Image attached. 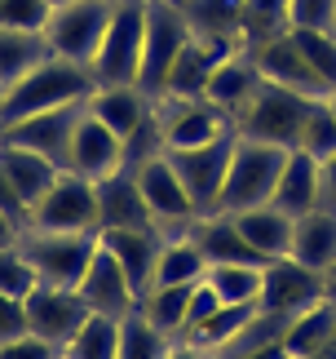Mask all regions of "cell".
Listing matches in <instances>:
<instances>
[{"label":"cell","instance_id":"cell-51","mask_svg":"<svg viewBox=\"0 0 336 359\" xmlns=\"http://www.w3.org/2000/svg\"><path fill=\"white\" fill-rule=\"evenodd\" d=\"M328 102H332V111H336V93H332V98H328Z\"/></svg>","mask_w":336,"mask_h":359},{"label":"cell","instance_id":"cell-10","mask_svg":"<svg viewBox=\"0 0 336 359\" xmlns=\"http://www.w3.org/2000/svg\"><path fill=\"white\" fill-rule=\"evenodd\" d=\"M133 173H137V187H142V196H146V209H150V217H155V226L164 236L190 231L200 209H195V200L186 196V187H181V177H177L173 164H168L164 151L142 160V164H133Z\"/></svg>","mask_w":336,"mask_h":359},{"label":"cell","instance_id":"cell-12","mask_svg":"<svg viewBox=\"0 0 336 359\" xmlns=\"http://www.w3.org/2000/svg\"><path fill=\"white\" fill-rule=\"evenodd\" d=\"M155 116H160L164 151L204 147V142H213V137L234 129V124L204 98H155Z\"/></svg>","mask_w":336,"mask_h":359},{"label":"cell","instance_id":"cell-17","mask_svg":"<svg viewBox=\"0 0 336 359\" xmlns=\"http://www.w3.org/2000/svg\"><path fill=\"white\" fill-rule=\"evenodd\" d=\"M76 293L84 297V306L93 315H106V320H124V315H133L142 306V297H137V288L129 284L124 266L106 253V248H97V257L89 262L84 280L76 284Z\"/></svg>","mask_w":336,"mask_h":359},{"label":"cell","instance_id":"cell-42","mask_svg":"<svg viewBox=\"0 0 336 359\" xmlns=\"http://www.w3.org/2000/svg\"><path fill=\"white\" fill-rule=\"evenodd\" d=\"M53 355H58V346H49V341L36 337V333L0 341V359H53Z\"/></svg>","mask_w":336,"mask_h":359},{"label":"cell","instance_id":"cell-26","mask_svg":"<svg viewBox=\"0 0 336 359\" xmlns=\"http://www.w3.org/2000/svg\"><path fill=\"white\" fill-rule=\"evenodd\" d=\"M230 217H234V226L244 231V240L257 248L265 262L288 257V248H292V222H297L292 213L274 209V204H257V209H244V213H230Z\"/></svg>","mask_w":336,"mask_h":359},{"label":"cell","instance_id":"cell-6","mask_svg":"<svg viewBox=\"0 0 336 359\" xmlns=\"http://www.w3.org/2000/svg\"><path fill=\"white\" fill-rule=\"evenodd\" d=\"M111 9H115V0H62V5H53L49 22H45L53 53L66 62L93 67L97 49H102V36L111 27Z\"/></svg>","mask_w":336,"mask_h":359},{"label":"cell","instance_id":"cell-23","mask_svg":"<svg viewBox=\"0 0 336 359\" xmlns=\"http://www.w3.org/2000/svg\"><path fill=\"white\" fill-rule=\"evenodd\" d=\"M186 236L200 244V253L208 266H226V262H257L261 266V253L244 240V231L234 226V217L230 213H204V217H195Z\"/></svg>","mask_w":336,"mask_h":359},{"label":"cell","instance_id":"cell-35","mask_svg":"<svg viewBox=\"0 0 336 359\" xmlns=\"http://www.w3.org/2000/svg\"><path fill=\"white\" fill-rule=\"evenodd\" d=\"M66 359H120V320H106V315H89L76 337L62 346Z\"/></svg>","mask_w":336,"mask_h":359},{"label":"cell","instance_id":"cell-31","mask_svg":"<svg viewBox=\"0 0 336 359\" xmlns=\"http://www.w3.org/2000/svg\"><path fill=\"white\" fill-rule=\"evenodd\" d=\"M53 58V45L45 32H13L0 27V89L18 85L27 72H36L40 62Z\"/></svg>","mask_w":336,"mask_h":359},{"label":"cell","instance_id":"cell-4","mask_svg":"<svg viewBox=\"0 0 336 359\" xmlns=\"http://www.w3.org/2000/svg\"><path fill=\"white\" fill-rule=\"evenodd\" d=\"M314 102H318V98H305V93H292V89H284V85L261 80L257 98H252L244 111H239V120H234V133L292 151V147L301 142V124H305V116H310Z\"/></svg>","mask_w":336,"mask_h":359},{"label":"cell","instance_id":"cell-46","mask_svg":"<svg viewBox=\"0 0 336 359\" xmlns=\"http://www.w3.org/2000/svg\"><path fill=\"white\" fill-rule=\"evenodd\" d=\"M318 209L336 213V156L318 164Z\"/></svg>","mask_w":336,"mask_h":359},{"label":"cell","instance_id":"cell-50","mask_svg":"<svg viewBox=\"0 0 336 359\" xmlns=\"http://www.w3.org/2000/svg\"><path fill=\"white\" fill-rule=\"evenodd\" d=\"M310 359H336V351H323V355H310Z\"/></svg>","mask_w":336,"mask_h":359},{"label":"cell","instance_id":"cell-37","mask_svg":"<svg viewBox=\"0 0 336 359\" xmlns=\"http://www.w3.org/2000/svg\"><path fill=\"white\" fill-rule=\"evenodd\" d=\"M292 151H305V156H314L318 164H323L328 156H336V111H332L328 98H318L310 107V116H305V124H301V142Z\"/></svg>","mask_w":336,"mask_h":359},{"label":"cell","instance_id":"cell-19","mask_svg":"<svg viewBox=\"0 0 336 359\" xmlns=\"http://www.w3.org/2000/svg\"><path fill=\"white\" fill-rule=\"evenodd\" d=\"M129 151H124V137H115L93 111H84V120L76 124V137H71V151H66V173H80L97 182V177L124 169Z\"/></svg>","mask_w":336,"mask_h":359},{"label":"cell","instance_id":"cell-18","mask_svg":"<svg viewBox=\"0 0 336 359\" xmlns=\"http://www.w3.org/2000/svg\"><path fill=\"white\" fill-rule=\"evenodd\" d=\"M190 36L221 53L248 49V0H181Z\"/></svg>","mask_w":336,"mask_h":359},{"label":"cell","instance_id":"cell-20","mask_svg":"<svg viewBox=\"0 0 336 359\" xmlns=\"http://www.w3.org/2000/svg\"><path fill=\"white\" fill-rule=\"evenodd\" d=\"M89 111L115 137H124V151H129V142L150 124V116H155V98L142 93L137 85H97L93 98H89Z\"/></svg>","mask_w":336,"mask_h":359},{"label":"cell","instance_id":"cell-33","mask_svg":"<svg viewBox=\"0 0 336 359\" xmlns=\"http://www.w3.org/2000/svg\"><path fill=\"white\" fill-rule=\"evenodd\" d=\"M190 293H195V284H155L150 293L142 297V311L150 324L160 328V333L168 337H181L186 333V311H190Z\"/></svg>","mask_w":336,"mask_h":359},{"label":"cell","instance_id":"cell-53","mask_svg":"<svg viewBox=\"0 0 336 359\" xmlns=\"http://www.w3.org/2000/svg\"><path fill=\"white\" fill-rule=\"evenodd\" d=\"M49 5H62V0H49Z\"/></svg>","mask_w":336,"mask_h":359},{"label":"cell","instance_id":"cell-29","mask_svg":"<svg viewBox=\"0 0 336 359\" xmlns=\"http://www.w3.org/2000/svg\"><path fill=\"white\" fill-rule=\"evenodd\" d=\"M261 315V306L257 302H244V306H217L213 315H208L204 324H195L181 341H190V346H200V351H208V355H221V351H230L234 341H239L248 328H252V320Z\"/></svg>","mask_w":336,"mask_h":359},{"label":"cell","instance_id":"cell-30","mask_svg":"<svg viewBox=\"0 0 336 359\" xmlns=\"http://www.w3.org/2000/svg\"><path fill=\"white\" fill-rule=\"evenodd\" d=\"M221 58H226L221 49H213V45H204V40L190 36V45L177 53L173 72H168V80H164V93H160V98H204L208 76H213V67Z\"/></svg>","mask_w":336,"mask_h":359},{"label":"cell","instance_id":"cell-1","mask_svg":"<svg viewBox=\"0 0 336 359\" xmlns=\"http://www.w3.org/2000/svg\"><path fill=\"white\" fill-rule=\"evenodd\" d=\"M97 89V76L93 67H80V62H66L53 53L49 62H40L36 72H27L18 85L5 89L0 98V129L13 120H27L36 111H53V107H66V102H84L93 98Z\"/></svg>","mask_w":336,"mask_h":359},{"label":"cell","instance_id":"cell-24","mask_svg":"<svg viewBox=\"0 0 336 359\" xmlns=\"http://www.w3.org/2000/svg\"><path fill=\"white\" fill-rule=\"evenodd\" d=\"M270 204H274V209H284V213H292V217L318 209V160L305 156V151H288Z\"/></svg>","mask_w":336,"mask_h":359},{"label":"cell","instance_id":"cell-11","mask_svg":"<svg viewBox=\"0 0 336 359\" xmlns=\"http://www.w3.org/2000/svg\"><path fill=\"white\" fill-rule=\"evenodd\" d=\"M36 231H97V187L80 173H58L45 196L31 204V222Z\"/></svg>","mask_w":336,"mask_h":359},{"label":"cell","instance_id":"cell-34","mask_svg":"<svg viewBox=\"0 0 336 359\" xmlns=\"http://www.w3.org/2000/svg\"><path fill=\"white\" fill-rule=\"evenodd\" d=\"M261 271L265 262H226V266H208V288L221 297V306H244V302L261 297Z\"/></svg>","mask_w":336,"mask_h":359},{"label":"cell","instance_id":"cell-52","mask_svg":"<svg viewBox=\"0 0 336 359\" xmlns=\"http://www.w3.org/2000/svg\"><path fill=\"white\" fill-rule=\"evenodd\" d=\"M53 359H66V355H62V351H58V355H53Z\"/></svg>","mask_w":336,"mask_h":359},{"label":"cell","instance_id":"cell-25","mask_svg":"<svg viewBox=\"0 0 336 359\" xmlns=\"http://www.w3.org/2000/svg\"><path fill=\"white\" fill-rule=\"evenodd\" d=\"M288 257H297L310 271H328L336 262V213L328 209H310L292 222V248Z\"/></svg>","mask_w":336,"mask_h":359},{"label":"cell","instance_id":"cell-9","mask_svg":"<svg viewBox=\"0 0 336 359\" xmlns=\"http://www.w3.org/2000/svg\"><path fill=\"white\" fill-rule=\"evenodd\" d=\"M328 302V284H323V271H310L301 266L297 257H274L265 262L261 271V297L257 306L261 315H279V320H292V315Z\"/></svg>","mask_w":336,"mask_h":359},{"label":"cell","instance_id":"cell-38","mask_svg":"<svg viewBox=\"0 0 336 359\" xmlns=\"http://www.w3.org/2000/svg\"><path fill=\"white\" fill-rule=\"evenodd\" d=\"M292 40L301 45L305 62L314 67V76L323 80V89L336 93V32H292Z\"/></svg>","mask_w":336,"mask_h":359},{"label":"cell","instance_id":"cell-8","mask_svg":"<svg viewBox=\"0 0 336 359\" xmlns=\"http://www.w3.org/2000/svg\"><path fill=\"white\" fill-rule=\"evenodd\" d=\"M234 142H239V133L230 129V133H221V137H213V142H204V147L164 151L168 164H173L177 177H181V187H186V196L195 200V209H200V217L217 209V196H221V187H226Z\"/></svg>","mask_w":336,"mask_h":359},{"label":"cell","instance_id":"cell-56","mask_svg":"<svg viewBox=\"0 0 336 359\" xmlns=\"http://www.w3.org/2000/svg\"><path fill=\"white\" fill-rule=\"evenodd\" d=\"M173 5H181V0H173Z\"/></svg>","mask_w":336,"mask_h":359},{"label":"cell","instance_id":"cell-40","mask_svg":"<svg viewBox=\"0 0 336 359\" xmlns=\"http://www.w3.org/2000/svg\"><path fill=\"white\" fill-rule=\"evenodd\" d=\"M288 32H336V0H288Z\"/></svg>","mask_w":336,"mask_h":359},{"label":"cell","instance_id":"cell-5","mask_svg":"<svg viewBox=\"0 0 336 359\" xmlns=\"http://www.w3.org/2000/svg\"><path fill=\"white\" fill-rule=\"evenodd\" d=\"M146 49V0H115L102 49L93 58L97 85H137Z\"/></svg>","mask_w":336,"mask_h":359},{"label":"cell","instance_id":"cell-28","mask_svg":"<svg viewBox=\"0 0 336 359\" xmlns=\"http://www.w3.org/2000/svg\"><path fill=\"white\" fill-rule=\"evenodd\" d=\"M0 164H5V173L13 177L18 196L27 200V209H31V204L45 196V191L58 182V173H62L58 160L40 156V151H31V147H18V142H0Z\"/></svg>","mask_w":336,"mask_h":359},{"label":"cell","instance_id":"cell-48","mask_svg":"<svg viewBox=\"0 0 336 359\" xmlns=\"http://www.w3.org/2000/svg\"><path fill=\"white\" fill-rule=\"evenodd\" d=\"M18 236H22V226L18 222H9L5 213H0V248H9V244H18Z\"/></svg>","mask_w":336,"mask_h":359},{"label":"cell","instance_id":"cell-22","mask_svg":"<svg viewBox=\"0 0 336 359\" xmlns=\"http://www.w3.org/2000/svg\"><path fill=\"white\" fill-rule=\"evenodd\" d=\"M102 248L124 266L129 284L137 288V297H146V288L155 284V262L164 248V231H102Z\"/></svg>","mask_w":336,"mask_h":359},{"label":"cell","instance_id":"cell-45","mask_svg":"<svg viewBox=\"0 0 336 359\" xmlns=\"http://www.w3.org/2000/svg\"><path fill=\"white\" fill-rule=\"evenodd\" d=\"M221 306V297L213 293V288H208V280H200V284H195V293H190V311H186V333H190V328L195 324H204L208 320V315H213ZM186 333H181V337H186ZM177 337V341H181Z\"/></svg>","mask_w":336,"mask_h":359},{"label":"cell","instance_id":"cell-13","mask_svg":"<svg viewBox=\"0 0 336 359\" xmlns=\"http://www.w3.org/2000/svg\"><path fill=\"white\" fill-rule=\"evenodd\" d=\"M248 53H252V62H257L261 80H270V85H284L292 93H305V98H332V93L323 89V80L314 76V67L305 62V53H301L297 40H292V32L265 36Z\"/></svg>","mask_w":336,"mask_h":359},{"label":"cell","instance_id":"cell-36","mask_svg":"<svg viewBox=\"0 0 336 359\" xmlns=\"http://www.w3.org/2000/svg\"><path fill=\"white\" fill-rule=\"evenodd\" d=\"M173 341L177 337L160 333L142 311H133V315H124V320H120V359H168Z\"/></svg>","mask_w":336,"mask_h":359},{"label":"cell","instance_id":"cell-21","mask_svg":"<svg viewBox=\"0 0 336 359\" xmlns=\"http://www.w3.org/2000/svg\"><path fill=\"white\" fill-rule=\"evenodd\" d=\"M257 89H261V72H257V62H252V53L239 49V53H226V58L213 67L208 89H204V102H213L217 111L234 124L244 107L257 98Z\"/></svg>","mask_w":336,"mask_h":359},{"label":"cell","instance_id":"cell-49","mask_svg":"<svg viewBox=\"0 0 336 359\" xmlns=\"http://www.w3.org/2000/svg\"><path fill=\"white\" fill-rule=\"evenodd\" d=\"M323 284H328V302H336V262L323 271Z\"/></svg>","mask_w":336,"mask_h":359},{"label":"cell","instance_id":"cell-41","mask_svg":"<svg viewBox=\"0 0 336 359\" xmlns=\"http://www.w3.org/2000/svg\"><path fill=\"white\" fill-rule=\"evenodd\" d=\"M49 13V0H0V27H13V32H45Z\"/></svg>","mask_w":336,"mask_h":359},{"label":"cell","instance_id":"cell-47","mask_svg":"<svg viewBox=\"0 0 336 359\" xmlns=\"http://www.w3.org/2000/svg\"><path fill=\"white\" fill-rule=\"evenodd\" d=\"M168 359H213L208 351L200 346H190V341H173V351H168Z\"/></svg>","mask_w":336,"mask_h":359},{"label":"cell","instance_id":"cell-2","mask_svg":"<svg viewBox=\"0 0 336 359\" xmlns=\"http://www.w3.org/2000/svg\"><path fill=\"white\" fill-rule=\"evenodd\" d=\"M284 160H288L284 147L239 137L234 156H230V169H226V187H221L213 213H244V209H257V204H270Z\"/></svg>","mask_w":336,"mask_h":359},{"label":"cell","instance_id":"cell-39","mask_svg":"<svg viewBox=\"0 0 336 359\" xmlns=\"http://www.w3.org/2000/svg\"><path fill=\"white\" fill-rule=\"evenodd\" d=\"M36 284H40V275H36V266H31V257L22 253V244L0 248V293L27 302V297L36 293Z\"/></svg>","mask_w":336,"mask_h":359},{"label":"cell","instance_id":"cell-15","mask_svg":"<svg viewBox=\"0 0 336 359\" xmlns=\"http://www.w3.org/2000/svg\"><path fill=\"white\" fill-rule=\"evenodd\" d=\"M89 111V98L84 102H66V107H53V111H36L27 120H13L5 124V142H18V147H31L40 156L58 160L66 169V151H71V137H76V124Z\"/></svg>","mask_w":336,"mask_h":359},{"label":"cell","instance_id":"cell-16","mask_svg":"<svg viewBox=\"0 0 336 359\" xmlns=\"http://www.w3.org/2000/svg\"><path fill=\"white\" fill-rule=\"evenodd\" d=\"M93 187H97V231H150L155 226L133 169H115V173L97 177Z\"/></svg>","mask_w":336,"mask_h":359},{"label":"cell","instance_id":"cell-55","mask_svg":"<svg viewBox=\"0 0 336 359\" xmlns=\"http://www.w3.org/2000/svg\"><path fill=\"white\" fill-rule=\"evenodd\" d=\"M0 98H5V89H0Z\"/></svg>","mask_w":336,"mask_h":359},{"label":"cell","instance_id":"cell-3","mask_svg":"<svg viewBox=\"0 0 336 359\" xmlns=\"http://www.w3.org/2000/svg\"><path fill=\"white\" fill-rule=\"evenodd\" d=\"M18 244L31 257L40 284L76 288L84 280V271H89V262L97 257V248H102V231H36V226H27Z\"/></svg>","mask_w":336,"mask_h":359},{"label":"cell","instance_id":"cell-32","mask_svg":"<svg viewBox=\"0 0 336 359\" xmlns=\"http://www.w3.org/2000/svg\"><path fill=\"white\" fill-rule=\"evenodd\" d=\"M208 275V262L200 253L186 231L181 236H164V248H160V262H155V284H200ZM150 284V288H155ZM146 288V293H150Z\"/></svg>","mask_w":336,"mask_h":359},{"label":"cell","instance_id":"cell-7","mask_svg":"<svg viewBox=\"0 0 336 359\" xmlns=\"http://www.w3.org/2000/svg\"><path fill=\"white\" fill-rule=\"evenodd\" d=\"M190 45V22L186 9L173 0H146V49H142V72H137V89L160 98L164 80L173 72L177 53Z\"/></svg>","mask_w":336,"mask_h":359},{"label":"cell","instance_id":"cell-44","mask_svg":"<svg viewBox=\"0 0 336 359\" xmlns=\"http://www.w3.org/2000/svg\"><path fill=\"white\" fill-rule=\"evenodd\" d=\"M22 333H27V306H22V297L0 293V341L22 337Z\"/></svg>","mask_w":336,"mask_h":359},{"label":"cell","instance_id":"cell-27","mask_svg":"<svg viewBox=\"0 0 336 359\" xmlns=\"http://www.w3.org/2000/svg\"><path fill=\"white\" fill-rule=\"evenodd\" d=\"M284 346H288L292 359L336 351V302H318V306L292 315L284 324Z\"/></svg>","mask_w":336,"mask_h":359},{"label":"cell","instance_id":"cell-43","mask_svg":"<svg viewBox=\"0 0 336 359\" xmlns=\"http://www.w3.org/2000/svg\"><path fill=\"white\" fill-rule=\"evenodd\" d=\"M0 213L9 217V222H18L27 231V222H31V209H27V200L18 196V187H13V177L5 173V164H0Z\"/></svg>","mask_w":336,"mask_h":359},{"label":"cell","instance_id":"cell-14","mask_svg":"<svg viewBox=\"0 0 336 359\" xmlns=\"http://www.w3.org/2000/svg\"><path fill=\"white\" fill-rule=\"evenodd\" d=\"M22 306H27V333L45 337L49 346H58V351L76 337V328L93 315L76 288H58V284H36V293L27 297Z\"/></svg>","mask_w":336,"mask_h":359},{"label":"cell","instance_id":"cell-54","mask_svg":"<svg viewBox=\"0 0 336 359\" xmlns=\"http://www.w3.org/2000/svg\"><path fill=\"white\" fill-rule=\"evenodd\" d=\"M0 142H5V129H0Z\"/></svg>","mask_w":336,"mask_h":359}]
</instances>
